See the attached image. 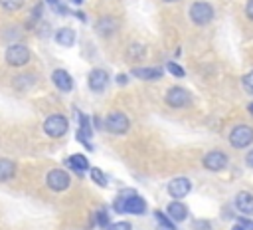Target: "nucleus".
I'll list each match as a JSON object with an SVG mask.
<instances>
[{
  "mask_svg": "<svg viewBox=\"0 0 253 230\" xmlns=\"http://www.w3.org/2000/svg\"><path fill=\"white\" fill-rule=\"evenodd\" d=\"M190 18L196 26H204L213 18V8L210 2H194L190 8Z\"/></svg>",
  "mask_w": 253,
  "mask_h": 230,
  "instance_id": "20e7f679",
  "label": "nucleus"
},
{
  "mask_svg": "<svg viewBox=\"0 0 253 230\" xmlns=\"http://www.w3.org/2000/svg\"><path fill=\"white\" fill-rule=\"evenodd\" d=\"M166 2H176V0H166Z\"/></svg>",
  "mask_w": 253,
  "mask_h": 230,
  "instance_id": "c9c22d12",
  "label": "nucleus"
},
{
  "mask_svg": "<svg viewBox=\"0 0 253 230\" xmlns=\"http://www.w3.org/2000/svg\"><path fill=\"white\" fill-rule=\"evenodd\" d=\"M158 230H176V228H174V224H160Z\"/></svg>",
  "mask_w": 253,
  "mask_h": 230,
  "instance_id": "7c9ffc66",
  "label": "nucleus"
},
{
  "mask_svg": "<svg viewBox=\"0 0 253 230\" xmlns=\"http://www.w3.org/2000/svg\"><path fill=\"white\" fill-rule=\"evenodd\" d=\"M231 230H245V228H243V226H241V224H239V222H237V224H235V226H233V228H231Z\"/></svg>",
  "mask_w": 253,
  "mask_h": 230,
  "instance_id": "2f4dec72",
  "label": "nucleus"
},
{
  "mask_svg": "<svg viewBox=\"0 0 253 230\" xmlns=\"http://www.w3.org/2000/svg\"><path fill=\"white\" fill-rule=\"evenodd\" d=\"M47 2H49V4H53V2H57V0H47Z\"/></svg>",
  "mask_w": 253,
  "mask_h": 230,
  "instance_id": "f704fd0d",
  "label": "nucleus"
},
{
  "mask_svg": "<svg viewBox=\"0 0 253 230\" xmlns=\"http://www.w3.org/2000/svg\"><path fill=\"white\" fill-rule=\"evenodd\" d=\"M241 83H243V89H245L247 93H251V95H253V71L245 73V75H243V79H241Z\"/></svg>",
  "mask_w": 253,
  "mask_h": 230,
  "instance_id": "b1692460",
  "label": "nucleus"
},
{
  "mask_svg": "<svg viewBox=\"0 0 253 230\" xmlns=\"http://www.w3.org/2000/svg\"><path fill=\"white\" fill-rule=\"evenodd\" d=\"M162 67H156V65H148V67H134L132 69V75L140 77V79H160L162 77Z\"/></svg>",
  "mask_w": 253,
  "mask_h": 230,
  "instance_id": "dca6fc26",
  "label": "nucleus"
},
{
  "mask_svg": "<svg viewBox=\"0 0 253 230\" xmlns=\"http://www.w3.org/2000/svg\"><path fill=\"white\" fill-rule=\"evenodd\" d=\"M97 222H99L101 226H109V218H107V212H105V210H99V212H97Z\"/></svg>",
  "mask_w": 253,
  "mask_h": 230,
  "instance_id": "bb28decb",
  "label": "nucleus"
},
{
  "mask_svg": "<svg viewBox=\"0 0 253 230\" xmlns=\"http://www.w3.org/2000/svg\"><path fill=\"white\" fill-rule=\"evenodd\" d=\"M91 133H93V131H91V125H89L87 115L79 113V131H77V141H81L89 151H93V145H91V141H89Z\"/></svg>",
  "mask_w": 253,
  "mask_h": 230,
  "instance_id": "ddd939ff",
  "label": "nucleus"
},
{
  "mask_svg": "<svg viewBox=\"0 0 253 230\" xmlns=\"http://www.w3.org/2000/svg\"><path fill=\"white\" fill-rule=\"evenodd\" d=\"M14 172H16V165H14V161H10V159H0V180H8V178H12Z\"/></svg>",
  "mask_w": 253,
  "mask_h": 230,
  "instance_id": "6ab92c4d",
  "label": "nucleus"
},
{
  "mask_svg": "<svg viewBox=\"0 0 253 230\" xmlns=\"http://www.w3.org/2000/svg\"><path fill=\"white\" fill-rule=\"evenodd\" d=\"M113 206H115V210L121 212V214H123V212H128V214H142V212L146 210V202H144L140 196H136V192H134L132 188L123 190V192L115 198Z\"/></svg>",
  "mask_w": 253,
  "mask_h": 230,
  "instance_id": "f257e3e1",
  "label": "nucleus"
},
{
  "mask_svg": "<svg viewBox=\"0 0 253 230\" xmlns=\"http://www.w3.org/2000/svg\"><path fill=\"white\" fill-rule=\"evenodd\" d=\"M190 93L184 89V87H170L168 91H166V103L170 105V107H186L188 103H190Z\"/></svg>",
  "mask_w": 253,
  "mask_h": 230,
  "instance_id": "0eeeda50",
  "label": "nucleus"
},
{
  "mask_svg": "<svg viewBox=\"0 0 253 230\" xmlns=\"http://www.w3.org/2000/svg\"><path fill=\"white\" fill-rule=\"evenodd\" d=\"M105 127H107V131H111V133H115V135H123V133L128 131L130 123H128V117H126L125 113H121V111H111V113L107 115V119H105Z\"/></svg>",
  "mask_w": 253,
  "mask_h": 230,
  "instance_id": "39448f33",
  "label": "nucleus"
},
{
  "mask_svg": "<svg viewBox=\"0 0 253 230\" xmlns=\"http://www.w3.org/2000/svg\"><path fill=\"white\" fill-rule=\"evenodd\" d=\"M117 81H119V85H125V83H126V75H125V73L117 75Z\"/></svg>",
  "mask_w": 253,
  "mask_h": 230,
  "instance_id": "c85d7f7f",
  "label": "nucleus"
},
{
  "mask_svg": "<svg viewBox=\"0 0 253 230\" xmlns=\"http://www.w3.org/2000/svg\"><path fill=\"white\" fill-rule=\"evenodd\" d=\"M166 67H168V71H170L172 75H176V77H184V75H186V71H184L178 63H174V61H168Z\"/></svg>",
  "mask_w": 253,
  "mask_h": 230,
  "instance_id": "393cba45",
  "label": "nucleus"
},
{
  "mask_svg": "<svg viewBox=\"0 0 253 230\" xmlns=\"http://www.w3.org/2000/svg\"><path fill=\"white\" fill-rule=\"evenodd\" d=\"M245 14H247L249 20H253V0L247 2V6H245Z\"/></svg>",
  "mask_w": 253,
  "mask_h": 230,
  "instance_id": "cd10ccee",
  "label": "nucleus"
},
{
  "mask_svg": "<svg viewBox=\"0 0 253 230\" xmlns=\"http://www.w3.org/2000/svg\"><path fill=\"white\" fill-rule=\"evenodd\" d=\"M235 206H237V210L243 212V214H253V194H249L247 190L237 192V196H235Z\"/></svg>",
  "mask_w": 253,
  "mask_h": 230,
  "instance_id": "4468645a",
  "label": "nucleus"
},
{
  "mask_svg": "<svg viewBox=\"0 0 253 230\" xmlns=\"http://www.w3.org/2000/svg\"><path fill=\"white\" fill-rule=\"evenodd\" d=\"M67 167H71L77 174H83V172L89 169V161H87V157H85V155L75 153V155H71V157L67 159Z\"/></svg>",
  "mask_w": 253,
  "mask_h": 230,
  "instance_id": "f3484780",
  "label": "nucleus"
},
{
  "mask_svg": "<svg viewBox=\"0 0 253 230\" xmlns=\"http://www.w3.org/2000/svg\"><path fill=\"white\" fill-rule=\"evenodd\" d=\"M107 83H109V73L105 69H93L89 73V87H91V91L99 93V91H103L107 87Z\"/></svg>",
  "mask_w": 253,
  "mask_h": 230,
  "instance_id": "9b49d317",
  "label": "nucleus"
},
{
  "mask_svg": "<svg viewBox=\"0 0 253 230\" xmlns=\"http://www.w3.org/2000/svg\"><path fill=\"white\" fill-rule=\"evenodd\" d=\"M190 190H192V182H190L186 176H176V178L170 180V184H168V192H170V196L176 198V200L188 196Z\"/></svg>",
  "mask_w": 253,
  "mask_h": 230,
  "instance_id": "1a4fd4ad",
  "label": "nucleus"
},
{
  "mask_svg": "<svg viewBox=\"0 0 253 230\" xmlns=\"http://www.w3.org/2000/svg\"><path fill=\"white\" fill-rule=\"evenodd\" d=\"M45 180H47V186H49L51 190H55V192L65 190V188L69 186V174H67L65 171H61V169H53V171H49Z\"/></svg>",
  "mask_w": 253,
  "mask_h": 230,
  "instance_id": "6e6552de",
  "label": "nucleus"
},
{
  "mask_svg": "<svg viewBox=\"0 0 253 230\" xmlns=\"http://www.w3.org/2000/svg\"><path fill=\"white\" fill-rule=\"evenodd\" d=\"M71 2H73V4H81L83 0H71Z\"/></svg>",
  "mask_w": 253,
  "mask_h": 230,
  "instance_id": "72a5a7b5",
  "label": "nucleus"
},
{
  "mask_svg": "<svg viewBox=\"0 0 253 230\" xmlns=\"http://www.w3.org/2000/svg\"><path fill=\"white\" fill-rule=\"evenodd\" d=\"M91 178L93 182H97L99 186H107V180H105V174L99 171V169H91Z\"/></svg>",
  "mask_w": 253,
  "mask_h": 230,
  "instance_id": "5701e85b",
  "label": "nucleus"
},
{
  "mask_svg": "<svg viewBox=\"0 0 253 230\" xmlns=\"http://www.w3.org/2000/svg\"><path fill=\"white\" fill-rule=\"evenodd\" d=\"M128 58H130V59H140V58H144V48H142L140 44L130 46V54H128Z\"/></svg>",
  "mask_w": 253,
  "mask_h": 230,
  "instance_id": "4be33fe9",
  "label": "nucleus"
},
{
  "mask_svg": "<svg viewBox=\"0 0 253 230\" xmlns=\"http://www.w3.org/2000/svg\"><path fill=\"white\" fill-rule=\"evenodd\" d=\"M67 127H69L67 119H65L63 115H59V113L49 115V117L45 119V123H43V131H45L49 137H53V139L63 137V135L67 133Z\"/></svg>",
  "mask_w": 253,
  "mask_h": 230,
  "instance_id": "7ed1b4c3",
  "label": "nucleus"
},
{
  "mask_svg": "<svg viewBox=\"0 0 253 230\" xmlns=\"http://www.w3.org/2000/svg\"><path fill=\"white\" fill-rule=\"evenodd\" d=\"M249 113H251V115H253V103H251V105H249Z\"/></svg>",
  "mask_w": 253,
  "mask_h": 230,
  "instance_id": "473e14b6",
  "label": "nucleus"
},
{
  "mask_svg": "<svg viewBox=\"0 0 253 230\" xmlns=\"http://www.w3.org/2000/svg\"><path fill=\"white\" fill-rule=\"evenodd\" d=\"M204 167L208 169V171H223L225 167H227V155L225 153H221V151H210L206 157H204Z\"/></svg>",
  "mask_w": 253,
  "mask_h": 230,
  "instance_id": "9d476101",
  "label": "nucleus"
},
{
  "mask_svg": "<svg viewBox=\"0 0 253 230\" xmlns=\"http://www.w3.org/2000/svg\"><path fill=\"white\" fill-rule=\"evenodd\" d=\"M229 143L235 149H245L253 143V129L249 125H237L229 133Z\"/></svg>",
  "mask_w": 253,
  "mask_h": 230,
  "instance_id": "f03ea898",
  "label": "nucleus"
},
{
  "mask_svg": "<svg viewBox=\"0 0 253 230\" xmlns=\"http://www.w3.org/2000/svg\"><path fill=\"white\" fill-rule=\"evenodd\" d=\"M51 81L55 83V87L59 89V91H71L73 89V77L65 71V69H55L53 73H51Z\"/></svg>",
  "mask_w": 253,
  "mask_h": 230,
  "instance_id": "f8f14e48",
  "label": "nucleus"
},
{
  "mask_svg": "<svg viewBox=\"0 0 253 230\" xmlns=\"http://www.w3.org/2000/svg\"><path fill=\"white\" fill-rule=\"evenodd\" d=\"M55 42L63 48H71L75 44V32L71 28H59L55 32Z\"/></svg>",
  "mask_w": 253,
  "mask_h": 230,
  "instance_id": "a211bd4d",
  "label": "nucleus"
},
{
  "mask_svg": "<svg viewBox=\"0 0 253 230\" xmlns=\"http://www.w3.org/2000/svg\"><path fill=\"white\" fill-rule=\"evenodd\" d=\"M166 212H168V216H170L172 222H182V220L188 218V208L182 202H178V200L170 202L168 208H166Z\"/></svg>",
  "mask_w": 253,
  "mask_h": 230,
  "instance_id": "2eb2a0df",
  "label": "nucleus"
},
{
  "mask_svg": "<svg viewBox=\"0 0 253 230\" xmlns=\"http://www.w3.org/2000/svg\"><path fill=\"white\" fill-rule=\"evenodd\" d=\"M245 161H247V165H249V167H253V151H249V153H247Z\"/></svg>",
  "mask_w": 253,
  "mask_h": 230,
  "instance_id": "c756f323",
  "label": "nucleus"
},
{
  "mask_svg": "<svg viewBox=\"0 0 253 230\" xmlns=\"http://www.w3.org/2000/svg\"><path fill=\"white\" fill-rule=\"evenodd\" d=\"M6 61L10 65H24L30 61V50L22 44H14L6 50Z\"/></svg>",
  "mask_w": 253,
  "mask_h": 230,
  "instance_id": "423d86ee",
  "label": "nucleus"
},
{
  "mask_svg": "<svg viewBox=\"0 0 253 230\" xmlns=\"http://www.w3.org/2000/svg\"><path fill=\"white\" fill-rule=\"evenodd\" d=\"M97 30L101 36H111L115 30H117V22L115 18H101L99 24H97Z\"/></svg>",
  "mask_w": 253,
  "mask_h": 230,
  "instance_id": "aec40b11",
  "label": "nucleus"
},
{
  "mask_svg": "<svg viewBox=\"0 0 253 230\" xmlns=\"http://www.w3.org/2000/svg\"><path fill=\"white\" fill-rule=\"evenodd\" d=\"M107 230H130V224L128 222H115V224H109Z\"/></svg>",
  "mask_w": 253,
  "mask_h": 230,
  "instance_id": "a878e982",
  "label": "nucleus"
},
{
  "mask_svg": "<svg viewBox=\"0 0 253 230\" xmlns=\"http://www.w3.org/2000/svg\"><path fill=\"white\" fill-rule=\"evenodd\" d=\"M0 6L4 8V10H20L22 6H24V0H0Z\"/></svg>",
  "mask_w": 253,
  "mask_h": 230,
  "instance_id": "412c9836",
  "label": "nucleus"
}]
</instances>
